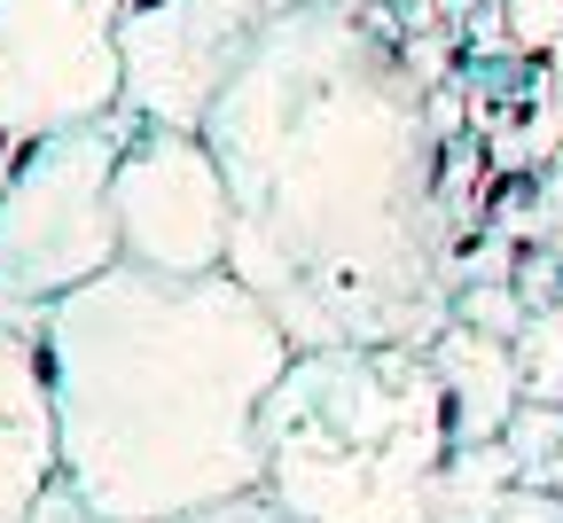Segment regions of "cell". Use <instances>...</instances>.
I'll return each instance as SVG.
<instances>
[{
  "label": "cell",
  "mask_w": 563,
  "mask_h": 523,
  "mask_svg": "<svg viewBox=\"0 0 563 523\" xmlns=\"http://www.w3.org/2000/svg\"><path fill=\"white\" fill-rule=\"evenodd\" d=\"M399 40L352 0H290L211 102L243 274L298 352L422 344L454 321V203Z\"/></svg>",
  "instance_id": "obj_1"
},
{
  "label": "cell",
  "mask_w": 563,
  "mask_h": 523,
  "mask_svg": "<svg viewBox=\"0 0 563 523\" xmlns=\"http://www.w3.org/2000/svg\"><path fill=\"white\" fill-rule=\"evenodd\" d=\"M298 359L243 274H150L118 258L47 305L63 485L110 523H180L266 492V399Z\"/></svg>",
  "instance_id": "obj_2"
},
{
  "label": "cell",
  "mask_w": 563,
  "mask_h": 523,
  "mask_svg": "<svg viewBox=\"0 0 563 523\" xmlns=\"http://www.w3.org/2000/svg\"><path fill=\"white\" fill-rule=\"evenodd\" d=\"M266 492L306 523H439L454 407L422 344H321L258 414Z\"/></svg>",
  "instance_id": "obj_3"
},
{
  "label": "cell",
  "mask_w": 563,
  "mask_h": 523,
  "mask_svg": "<svg viewBox=\"0 0 563 523\" xmlns=\"http://www.w3.org/2000/svg\"><path fill=\"white\" fill-rule=\"evenodd\" d=\"M133 118H87L24 141V157L0 188V305L47 313L55 297L87 289L125 258L118 235V157Z\"/></svg>",
  "instance_id": "obj_4"
},
{
  "label": "cell",
  "mask_w": 563,
  "mask_h": 523,
  "mask_svg": "<svg viewBox=\"0 0 563 523\" xmlns=\"http://www.w3.org/2000/svg\"><path fill=\"white\" fill-rule=\"evenodd\" d=\"M125 0H0V125L16 141L110 118L125 102Z\"/></svg>",
  "instance_id": "obj_5"
},
{
  "label": "cell",
  "mask_w": 563,
  "mask_h": 523,
  "mask_svg": "<svg viewBox=\"0 0 563 523\" xmlns=\"http://www.w3.org/2000/svg\"><path fill=\"white\" fill-rule=\"evenodd\" d=\"M118 235L125 258L150 274H228L235 188L203 133L133 118L118 157Z\"/></svg>",
  "instance_id": "obj_6"
},
{
  "label": "cell",
  "mask_w": 563,
  "mask_h": 523,
  "mask_svg": "<svg viewBox=\"0 0 563 523\" xmlns=\"http://www.w3.org/2000/svg\"><path fill=\"white\" fill-rule=\"evenodd\" d=\"M290 0H125L118 55H125V118L203 133L211 102L251 63L266 24Z\"/></svg>",
  "instance_id": "obj_7"
},
{
  "label": "cell",
  "mask_w": 563,
  "mask_h": 523,
  "mask_svg": "<svg viewBox=\"0 0 563 523\" xmlns=\"http://www.w3.org/2000/svg\"><path fill=\"white\" fill-rule=\"evenodd\" d=\"M63 485V422L47 383V313L0 305V523H24Z\"/></svg>",
  "instance_id": "obj_8"
},
{
  "label": "cell",
  "mask_w": 563,
  "mask_h": 523,
  "mask_svg": "<svg viewBox=\"0 0 563 523\" xmlns=\"http://www.w3.org/2000/svg\"><path fill=\"white\" fill-rule=\"evenodd\" d=\"M431 367L446 383L454 407V445H485V437H509L517 407H525V367L509 336H485L470 321H446L431 336Z\"/></svg>",
  "instance_id": "obj_9"
},
{
  "label": "cell",
  "mask_w": 563,
  "mask_h": 523,
  "mask_svg": "<svg viewBox=\"0 0 563 523\" xmlns=\"http://www.w3.org/2000/svg\"><path fill=\"white\" fill-rule=\"evenodd\" d=\"M517 367H525V399H563V297L532 305V321L517 329Z\"/></svg>",
  "instance_id": "obj_10"
},
{
  "label": "cell",
  "mask_w": 563,
  "mask_h": 523,
  "mask_svg": "<svg viewBox=\"0 0 563 523\" xmlns=\"http://www.w3.org/2000/svg\"><path fill=\"white\" fill-rule=\"evenodd\" d=\"M454 321H470V329H485V336H509V344H517V329L532 321V305H525L517 274H501V281H462V289H454Z\"/></svg>",
  "instance_id": "obj_11"
},
{
  "label": "cell",
  "mask_w": 563,
  "mask_h": 523,
  "mask_svg": "<svg viewBox=\"0 0 563 523\" xmlns=\"http://www.w3.org/2000/svg\"><path fill=\"white\" fill-rule=\"evenodd\" d=\"M517 55H555L563 47V0H501Z\"/></svg>",
  "instance_id": "obj_12"
},
{
  "label": "cell",
  "mask_w": 563,
  "mask_h": 523,
  "mask_svg": "<svg viewBox=\"0 0 563 523\" xmlns=\"http://www.w3.org/2000/svg\"><path fill=\"white\" fill-rule=\"evenodd\" d=\"M180 523H306V515H290L274 492H235V500H220V508H196V515H180Z\"/></svg>",
  "instance_id": "obj_13"
},
{
  "label": "cell",
  "mask_w": 563,
  "mask_h": 523,
  "mask_svg": "<svg viewBox=\"0 0 563 523\" xmlns=\"http://www.w3.org/2000/svg\"><path fill=\"white\" fill-rule=\"evenodd\" d=\"M493 523H563V492H548V485H517L501 508H493Z\"/></svg>",
  "instance_id": "obj_14"
},
{
  "label": "cell",
  "mask_w": 563,
  "mask_h": 523,
  "mask_svg": "<svg viewBox=\"0 0 563 523\" xmlns=\"http://www.w3.org/2000/svg\"><path fill=\"white\" fill-rule=\"evenodd\" d=\"M24 523H110V515H102V508H87V500L70 492V485H55V492H47V500H40Z\"/></svg>",
  "instance_id": "obj_15"
},
{
  "label": "cell",
  "mask_w": 563,
  "mask_h": 523,
  "mask_svg": "<svg viewBox=\"0 0 563 523\" xmlns=\"http://www.w3.org/2000/svg\"><path fill=\"white\" fill-rule=\"evenodd\" d=\"M16 157H24V141H16L9 125H0V188H9V173H16Z\"/></svg>",
  "instance_id": "obj_16"
},
{
  "label": "cell",
  "mask_w": 563,
  "mask_h": 523,
  "mask_svg": "<svg viewBox=\"0 0 563 523\" xmlns=\"http://www.w3.org/2000/svg\"><path fill=\"white\" fill-rule=\"evenodd\" d=\"M352 9H361V0H352Z\"/></svg>",
  "instance_id": "obj_17"
}]
</instances>
